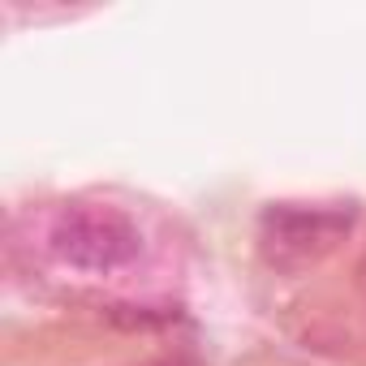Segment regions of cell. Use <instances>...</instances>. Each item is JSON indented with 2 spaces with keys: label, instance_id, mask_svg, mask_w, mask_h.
<instances>
[{
  "label": "cell",
  "instance_id": "6da1fadb",
  "mask_svg": "<svg viewBox=\"0 0 366 366\" xmlns=\"http://www.w3.org/2000/svg\"><path fill=\"white\" fill-rule=\"evenodd\" d=\"M48 250L74 267V272H91V276H108L129 267L142 254V229L104 203H74L61 207L48 224Z\"/></svg>",
  "mask_w": 366,
  "mask_h": 366
},
{
  "label": "cell",
  "instance_id": "7a4b0ae2",
  "mask_svg": "<svg viewBox=\"0 0 366 366\" xmlns=\"http://www.w3.org/2000/svg\"><path fill=\"white\" fill-rule=\"evenodd\" d=\"M353 224V207L332 203H272L259 220V246L276 267H306L323 259Z\"/></svg>",
  "mask_w": 366,
  "mask_h": 366
}]
</instances>
